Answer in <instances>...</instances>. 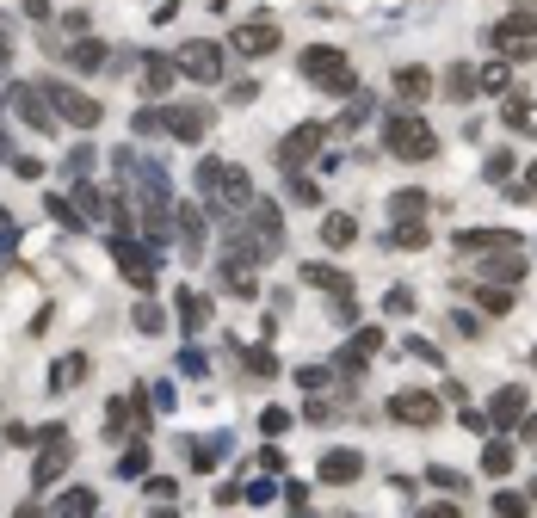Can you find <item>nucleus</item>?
<instances>
[{
    "mask_svg": "<svg viewBox=\"0 0 537 518\" xmlns=\"http://www.w3.org/2000/svg\"><path fill=\"white\" fill-rule=\"evenodd\" d=\"M476 309H482V315H507V309H513V284L476 278Z\"/></svg>",
    "mask_w": 537,
    "mask_h": 518,
    "instance_id": "obj_27",
    "label": "nucleus"
},
{
    "mask_svg": "<svg viewBox=\"0 0 537 518\" xmlns=\"http://www.w3.org/2000/svg\"><path fill=\"white\" fill-rule=\"evenodd\" d=\"M130 321H136V333H161V327H167V315H161L155 303H136V315H130Z\"/></svg>",
    "mask_w": 537,
    "mask_h": 518,
    "instance_id": "obj_41",
    "label": "nucleus"
},
{
    "mask_svg": "<svg viewBox=\"0 0 537 518\" xmlns=\"http://www.w3.org/2000/svg\"><path fill=\"white\" fill-rule=\"evenodd\" d=\"M389 93H396L402 105H426V99L439 93V74H433V68H420V62H408V68L389 74Z\"/></svg>",
    "mask_w": 537,
    "mask_h": 518,
    "instance_id": "obj_11",
    "label": "nucleus"
},
{
    "mask_svg": "<svg viewBox=\"0 0 537 518\" xmlns=\"http://www.w3.org/2000/svg\"><path fill=\"white\" fill-rule=\"evenodd\" d=\"M124 432H136V407L112 401V407H105V438H124Z\"/></svg>",
    "mask_w": 537,
    "mask_h": 518,
    "instance_id": "obj_34",
    "label": "nucleus"
},
{
    "mask_svg": "<svg viewBox=\"0 0 537 518\" xmlns=\"http://www.w3.org/2000/svg\"><path fill=\"white\" fill-rule=\"evenodd\" d=\"M247 266H254V259H241V253H229L223 266H217V284H223L229 296H254L260 284H254V272H247Z\"/></svg>",
    "mask_w": 537,
    "mask_h": 518,
    "instance_id": "obj_21",
    "label": "nucleus"
},
{
    "mask_svg": "<svg viewBox=\"0 0 537 518\" xmlns=\"http://www.w3.org/2000/svg\"><path fill=\"white\" fill-rule=\"evenodd\" d=\"M229 44H235L241 56H272V50L284 44V37H278V25H272V19H247V25H235V31H229Z\"/></svg>",
    "mask_w": 537,
    "mask_h": 518,
    "instance_id": "obj_15",
    "label": "nucleus"
},
{
    "mask_svg": "<svg viewBox=\"0 0 537 518\" xmlns=\"http://www.w3.org/2000/svg\"><path fill=\"white\" fill-rule=\"evenodd\" d=\"M315 475L328 481V488H352V481L365 475V457H358V451H328V457H321V469H315Z\"/></svg>",
    "mask_w": 537,
    "mask_h": 518,
    "instance_id": "obj_19",
    "label": "nucleus"
},
{
    "mask_svg": "<svg viewBox=\"0 0 537 518\" xmlns=\"http://www.w3.org/2000/svg\"><path fill=\"white\" fill-rule=\"evenodd\" d=\"M0 161H13V142H7V130H0Z\"/></svg>",
    "mask_w": 537,
    "mask_h": 518,
    "instance_id": "obj_55",
    "label": "nucleus"
},
{
    "mask_svg": "<svg viewBox=\"0 0 537 518\" xmlns=\"http://www.w3.org/2000/svg\"><path fill=\"white\" fill-rule=\"evenodd\" d=\"M68 62H75V68H99V62H105V50H99V44H87V37H81V44L68 50Z\"/></svg>",
    "mask_w": 537,
    "mask_h": 518,
    "instance_id": "obj_43",
    "label": "nucleus"
},
{
    "mask_svg": "<svg viewBox=\"0 0 537 518\" xmlns=\"http://www.w3.org/2000/svg\"><path fill=\"white\" fill-rule=\"evenodd\" d=\"M7 247H13V216L0 210V253H7Z\"/></svg>",
    "mask_w": 537,
    "mask_h": 518,
    "instance_id": "obj_52",
    "label": "nucleus"
},
{
    "mask_svg": "<svg viewBox=\"0 0 537 518\" xmlns=\"http://www.w3.org/2000/svg\"><path fill=\"white\" fill-rule=\"evenodd\" d=\"M25 13L31 19H50V0H25Z\"/></svg>",
    "mask_w": 537,
    "mask_h": 518,
    "instance_id": "obj_53",
    "label": "nucleus"
},
{
    "mask_svg": "<svg viewBox=\"0 0 537 518\" xmlns=\"http://www.w3.org/2000/svg\"><path fill=\"white\" fill-rule=\"evenodd\" d=\"M476 93H482V81H476V68H470V62L445 68V99H476Z\"/></svg>",
    "mask_w": 537,
    "mask_h": 518,
    "instance_id": "obj_32",
    "label": "nucleus"
},
{
    "mask_svg": "<svg viewBox=\"0 0 537 518\" xmlns=\"http://www.w3.org/2000/svg\"><path fill=\"white\" fill-rule=\"evenodd\" d=\"M241 364L254 370V383H272V377H278V358H272L266 346H247V352H241Z\"/></svg>",
    "mask_w": 537,
    "mask_h": 518,
    "instance_id": "obj_35",
    "label": "nucleus"
},
{
    "mask_svg": "<svg viewBox=\"0 0 537 518\" xmlns=\"http://www.w3.org/2000/svg\"><path fill=\"white\" fill-rule=\"evenodd\" d=\"M321 136H328V124H297L291 136L278 142V167H284V173H297V167L315 155V148H321Z\"/></svg>",
    "mask_w": 537,
    "mask_h": 518,
    "instance_id": "obj_13",
    "label": "nucleus"
},
{
    "mask_svg": "<svg viewBox=\"0 0 537 518\" xmlns=\"http://www.w3.org/2000/svg\"><path fill=\"white\" fill-rule=\"evenodd\" d=\"M494 512H507V518H519V512H531V500H525V494H494Z\"/></svg>",
    "mask_w": 537,
    "mask_h": 518,
    "instance_id": "obj_45",
    "label": "nucleus"
},
{
    "mask_svg": "<svg viewBox=\"0 0 537 518\" xmlns=\"http://www.w3.org/2000/svg\"><path fill=\"white\" fill-rule=\"evenodd\" d=\"M389 420L420 432V426H439V420H445V407H439L433 389H396V395H389Z\"/></svg>",
    "mask_w": 537,
    "mask_h": 518,
    "instance_id": "obj_7",
    "label": "nucleus"
},
{
    "mask_svg": "<svg viewBox=\"0 0 537 518\" xmlns=\"http://www.w3.org/2000/svg\"><path fill=\"white\" fill-rule=\"evenodd\" d=\"M284 192H291V204H321L315 179H297V173H284Z\"/></svg>",
    "mask_w": 537,
    "mask_h": 518,
    "instance_id": "obj_40",
    "label": "nucleus"
},
{
    "mask_svg": "<svg viewBox=\"0 0 537 518\" xmlns=\"http://www.w3.org/2000/svg\"><path fill=\"white\" fill-rule=\"evenodd\" d=\"M476 278H494V284H519L525 278V259H519V247H494V259L476 272Z\"/></svg>",
    "mask_w": 537,
    "mask_h": 518,
    "instance_id": "obj_22",
    "label": "nucleus"
},
{
    "mask_svg": "<svg viewBox=\"0 0 537 518\" xmlns=\"http://www.w3.org/2000/svg\"><path fill=\"white\" fill-rule=\"evenodd\" d=\"M488 50L500 62H531L537 56V13H507V19L488 31Z\"/></svg>",
    "mask_w": 537,
    "mask_h": 518,
    "instance_id": "obj_4",
    "label": "nucleus"
},
{
    "mask_svg": "<svg viewBox=\"0 0 537 518\" xmlns=\"http://www.w3.org/2000/svg\"><path fill=\"white\" fill-rule=\"evenodd\" d=\"M260 469L266 475H284V451H260Z\"/></svg>",
    "mask_w": 537,
    "mask_h": 518,
    "instance_id": "obj_51",
    "label": "nucleus"
},
{
    "mask_svg": "<svg viewBox=\"0 0 537 518\" xmlns=\"http://www.w3.org/2000/svg\"><path fill=\"white\" fill-rule=\"evenodd\" d=\"M44 93H50V105H56V118H68L75 130H99V99H87L75 81H50Z\"/></svg>",
    "mask_w": 537,
    "mask_h": 518,
    "instance_id": "obj_8",
    "label": "nucleus"
},
{
    "mask_svg": "<svg viewBox=\"0 0 537 518\" xmlns=\"http://www.w3.org/2000/svg\"><path fill=\"white\" fill-rule=\"evenodd\" d=\"M321 241H328L334 253H340V247H352V241H358V222H352L346 210H328V216H321Z\"/></svg>",
    "mask_w": 537,
    "mask_h": 518,
    "instance_id": "obj_28",
    "label": "nucleus"
},
{
    "mask_svg": "<svg viewBox=\"0 0 537 518\" xmlns=\"http://www.w3.org/2000/svg\"><path fill=\"white\" fill-rule=\"evenodd\" d=\"M44 210L62 222V229H87V216H81V204H68V198H44Z\"/></svg>",
    "mask_w": 537,
    "mask_h": 518,
    "instance_id": "obj_37",
    "label": "nucleus"
},
{
    "mask_svg": "<svg viewBox=\"0 0 537 518\" xmlns=\"http://www.w3.org/2000/svg\"><path fill=\"white\" fill-rule=\"evenodd\" d=\"M451 327H457V333H463V340H482V315H470V309H463V315H457V321H451Z\"/></svg>",
    "mask_w": 537,
    "mask_h": 518,
    "instance_id": "obj_47",
    "label": "nucleus"
},
{
    "mask_svg": "<svg viewBox=\"0 0 537 518\" xmlns=\"http://www.w3.org/2000/svg\"><path fill=\"white\" fill-rule=\"evenodd\" d=\"M112 259H118L124 284H136V290H155V272H161L155 247H142L136 235H112Z\"/></svg>",
    "mask_w": 537,
    "mask_h": 518,
    "instance_id": "obj_6",
    "label": "nucleus"
},
{
    "mask_svg": "<svg viewBox=\"0 0 537 518\" xmlns=\"http://www.w3.org/2000/svg\"><path fill=\"white\" fill-rule=\"evenodd\" d=\"M303 278H309L315 290H328V296H340V290H352V278H346L340 266H328V259H315V266H303Z\"/></svg>",
    "mask_w": 537,
    "mask_h": 518,
    "instance_id": "obj_31",
    "label": "nucleus"
},
{
    "mask_svg": "<svg viewBox=\"0 0 537 518\" xmlns=\"http://www.w3.org/2000/svg\"><path fill=\"white\" fill-rule=\"evenodd\" d=\"M297 383H303V389H328V370L309 364V370H297Z\"/></svg>",
    "mask_w": 537,
    "mask_h": 518,
    "instance_id": "obj_48",
    "label": "nucleus"
},
{
    "mask_svg": "<svg viewBox=\"0 0 537 518\" xmlns=\"http://www.w3.org/2000/svg\"><path fill=\"white\" fill-rule=\"evenodd\" d=\"M297 74L309 87H321V93H358V81H352V62L334 50V44H309L303 56H297Z\"/></svg>",
    "mask_w": 537,
    "mask_h": 518,
    "instance_id": "obj_3",
    "label": "nucleus"
},
{
    "mask_svg": "<svg viewBox=\"0 0 537 518\" xmlns=\"http://www.w3.org/2000/svg\"><path fill=\"white\" fill-rule=\"evenodd\" d=\"M500 124H507L513 136H537V99H507V105H500Z\"/></svg>",
    "mask_w": 537,
    "mask_h": 518,
    "instance_id": "obj_24",
    "label": "nucleus"
},
{
    "mask_svg": "<svg viewBox=\"0 0 537 518\" xmlns=\"http://www.w3.org/2000/svg\"><path fill=\"white\" fill-rule=\"evenodd\" d=\"M476 81H482V93H507V62H488V68H476Z\"/></svg>",
    "mask_w": 537,
    "mask_h": 518,
    "instance_id": "obj_38",
    "label": "nucleus"
},
{
    "mask_svg": "<svg viewBox=\"0 0 537 518\" xmlns=\"http://www.w3.org/2000/svg\"><path fill=\"white\" fill-rule=\"evenodd\" d=\"M173 216H179V253L198 259V253H204V210H198V204H179Z\"/></svg>",
    "mask_w": 537,
    "mask_h": 518,
    "instance_id": "obj_20",
    "label": "nucleus"
},
{
    "mask_svg": "<svg viewBox=\"0 0 537 518\" xmlns=\"http://www.w3.org/2000/svg\"><path fill=\"white\" fill-rule=\"evenodd\" d=\"M482 475H488V481L513 475V444H507V438H494V432L482 438Z\"/></svg>",
    "mask_w": 537,
    "mask_h": 518,
    "instance_id": "obj_26",
    "label": "nucleus"
},
{
    "mask_svg": "<svg viewBox=\"0 0 537 518\" xmlns=\"http://www.w3.org/2000/svg\"><path fill=\"white\" fill-rule=\"evenodd\" d=\"M118 475H124V481H142V475H149V444H130V451L118 457Z\"/></svg>",
    "mask_w": 537,
    "mask_h": 518,
    "instance_id": "obj_36",
    "label": "nucleus"
},
{
    "mask_svg": "<svg viewBox=\"0 0 537 518\" xmlns=\"http://www.w3.org/2000/svg\"><path fill=\"white\" fill-rule=\"evenodd\" d=\"M260 432H266V438H284V432H291V414H284V407H266V414H260Z\"/></svg>",
    "mask_w": 537,
    "mask_h": 518,
    "instance_id": "obj_42",
    "label": "nucleus"
},
{
    "mask_svg": "<svg viewBox=\"0 0 537 518\" xmlns=\"http://www.w3.org/2000/svg\"><path fill=\"white\" fill-rule=\"evenodd\" d=\"M68 463H75V438H68L62 426H44V438H38V463H31V481H38V494L50 488V481L68 475Z\"/></svg>",
    "mask_w": 537,
    "mask_h": 518,
    "instance_id": "obj_5",
    "label": "nucleus"
},
{
    "mask_svg": "<svg viewBox=\"0 0 537 518\" xmlns=\"http://www.w3.org/2000/svg\"><path fill=\"white\" fill-rule=\"evenodd\" d=\"M531 198H537V161H531V167H525V179L513 185V204H531Z\"/></svg>",
    "mask_w": 537,
    "mask_h": 518,
    "instance_id": "obj_44",
    "label": "nucleus"
},
{
    "mask_svg": "<svg viewBox=\"0 0 537 518\" xmlns=\"http://www.w3.org/2000/svg\"><path fill=\"white\" fill-rule=\"evenodd\" d=\"M519 438H525V444H537V420H531V414L519 420Z\"/></svg>",
    "mask_w": 537,
    "mask_h": 518,
    "instance_id": "obj_54",
    "label": "nucleus"
},
{
    "mask_svg": "<svg viewBox=\"0 0 537 518\" xmlns=\"http://www.w3.org/2000/svg\"><path fill=\"white\" fill-rule=\"evenodd\" d=\"M426 241H433V235H426V222H420V216H396V229H389V247H408V253H420Z\"/></svg>",
    "mask_w": 537,
    "mask_h": 518,
    "instance_id": "obj_30",
    "label": "nucleus"
},
{
    "mask_svg": "<svg viewBox=\"0 0 537 518\" xmlns=\"http://www.w3.org/2000/svg\"><path fill=\"white\" fill-rule=\"evenodd\" d=\"M457 247H463V253H494V247H519V241H513L507 229H463Z\"/></svg>",
    "mask_w": 537,
    "mask_h": 518,
    "instance_id": "obj_29",
    "label": "nucleus"
},
{
    "mask_svg": "<svg viewBox=\"0 0 537 518\" xmlns=\"http://www.w3.org/2000/svg\"><path fill=\"white\" fill-rule=\"evenodd\" d=\"M13 105H19V118L31 130H56V105H50L44 87H13Z\"/></svg>",
    "mask_w": 537,
    "mask_h": 518,
    "instance_id": "obj_17",
    "label": "nucleus"
},
{
    "mask_svg": "<svg viewBox=\"0 0 537 518\" xmlns=\"http://www.w3.org/2000/svg\"><path fill=\"white\" fill-rule=\"evenodd\" d=\"M198 198L217 216H241V210H254V179L235 161H198Z\"/></svg>",
    "mask_w": 537,
    "mask_h": 518,
    "instance_id": "obj_1",
    "label": "nucleus"
},
{
    "mask_svg": "<svg viewBox=\"0 0 537 518\" xmlns=\"http://www.w3.org/2000/svg\"><path fill=\"white\" fill-rule=\"evenodd\" d=\"M389 210H396V216H426V192H414V185H408V192L389 198Z\"/></svg>",
    "mask_w": 537,
    "mask_h": 518,
    "instance_id": "obj_39",
    "label": "nucleus"
},
{
    "mask_svg": "<svg viewBox=\"0 0 537 518\" xmlns=\"http://www.w3.org/2000/svg\"><path fill=\"white\" fill-rule=\"evenodd\" d=\"M179 370H186V377H204L210 364H204V352H198V346H186V352H179Z\"/></svg>",
    "mask_w": 537,
    "mask_h": 518,
    "instance_id": "obj_46",
    "label": "nucleus"
},
{
    "mask_svg": "<svg viewBox=\"0 0 537 518\" xmlns=\"http://www.w3.org/2000/svg\"><path fill=\"white\" fill-rule=\"evenodd\" d=\"M161 136L204 142L210 136V105H161Z\"/></svg>",
    "mask_w": 537,
    "mask_h": 518,
    "instance_id": "obj_10",
    "label": "nucleus"
},
{
    "mask_svg": "<svg viewBox=\"0 0 537 518\" xmlns=\"http://www.w3.org/2000/svg\"><path fill=\"white\" fill-rule=\"evenodd\" d=\"M433 488H451V494H463V475H457V469H433Z\"/></svg>",
    "mask_w": 537,
    "mask_h": 518,
    "instance_id": "obj_49",
    "label": "nucleus"
},
{
    "mask_svg": "<svg viewBox=\"0 0 537 518\" xmlns=\"http://www.w3.org/2000/svg\"><path fill=\"white\" fill-rule=\"evenodd\" d=\"M87 364H93L87 352H68V358H56V364H50V389H56V395H68V389H75V383L87 377Z\"/></svg>",
    "mask_w": 537,
    "mask_h": 518,
    "instance_id": "obj_25",
    "label": "nucleus"
},
{
    "mask_svg": "<svg viewBox=\"0 0 537 518\" xmlns=\"http://www.w3.org/2000/svg\"><path fill=\"white\" fill-rule=\"evenodd\" d=\"M136 130L142 136H161V111H136Z\"/></svg>",
    "mask_w": 537,
    "mask_h": 518,
    "instance_id": "obj_50",
    "label": "nucleus"
},
{
    "mask_svg": "<svg viewBox=\"0 0 537 518\" xmlns=\"http://www.w3.org/2000/svg\"><path fill=\"white\" fill-rule=\"evenodd\" d=\"M173 81H179V62H173V56H142V62H136V87H142V99H167Z\"/></svg>",
    "mask_w": 537,
    "mask_h": 518,
    "instance_id": "obj_12",
    "label": "nucleus"
},
{
    "mask_svg": "<svg viewBox=\"0 0 537 518\" xmlns=\"http://www.w3.org/2000/svg\"><path fill=\"white\" fill-rule=\"evenodd\" d=\"M179 74H186V81H223V50L217 44H210V37H192V44H179Z\"/></svg>",
    "mask_w": 537,
    "mask_h": 518,
    "instance_id": "obj_9",
    "label": "nucleus"
},
{
    "mask_svg": "<svg viewBox=\"0 0 537 518\" xmlns=\"http://www.w3.org/2000/svg\"><path fill=\"white\" fill-rule=\"evenodd\" d=\"M383 148H389L396 161H414V167H420V161L439 155V130L426 124L420 111H389V118H383Z\"/></svg>",
    "mask_w": 537,
    "mask_h": 518,
    "instance_id": "obj_2",
    "label": "nucleus"
},
{
    "mask_svg": "<svg viewBox=\"0 0 537 518\" xmlns=\"http://www.w3.org/2000/svg\"><path fill=\"white\" fill-rule=\"evenodd\" d=\"M525 407H531L525 383H507V389H494V401H488V432H500V426H519V420H525Z\"/></svg>",
    "mask_w": 537,
    "mask_h": 518,
    "instance_id": "obj_16",
    "label": "nucleus"
},
{
    "mask_svg": "<svg viewBox=\"0 0 537 518\" xmlns=\"http://www.w3.org/2000/svg\"><path fill=\"white\" fill-rule=\"evenodd\" d=\"M56 512H68V518L99 512V494H93V488H62V494H56Z\"/></svg>",
    "mask_w": 537,
    "mask_h": 518,
    "instance_id": "obj_33",
    "label": "nucleus"
},
{
    "mask_svg": "<svg viewBox=\"0 0 537 518\" xmlns=\"http://www.w3.org/2000/svg\"><path fill=\"white\" fill-rule=\"evenodd\" d=\"M254 247H260V259H278L284 253V216H278V204H260L254 198Z\"/></svg>",
    "mask_w": 537,
    "mask_h": 518,
    "instance_id": "obj_14",
    "label": "nucleus"
},
{
    "mask_svg": "<svg viewBox=\"0 0 537 518\" xmlns=\"http://www.w3.org/2000/svg\"><path fill=\"white\" fill-rule=\"evenodd\" d=\"M377 352H383V327H358L352 346H346V358H340V377H358V370H365Z\"/></svg>",
    "mask_w": 537,
    "mask_h": 518,
    "instance_id": "obj_18",
    "label": "nucleus"
},
{
    "mask_svg": "<svg viewBox=\"0 0 537 518\" xmlns=\"http://www.w3.org/2000/svg\"><path fill=\"white\" fill-rule=\"evenodd\" d=\"M173 309H179V327H186V333L210 327V296H204V290H179V296H173Z\"/></svg>",
    "mask_w": 537,
    "mask_h": 518,
    "instance_id": "obj_23",
    "label": "nucleus"
}]
</instances>
